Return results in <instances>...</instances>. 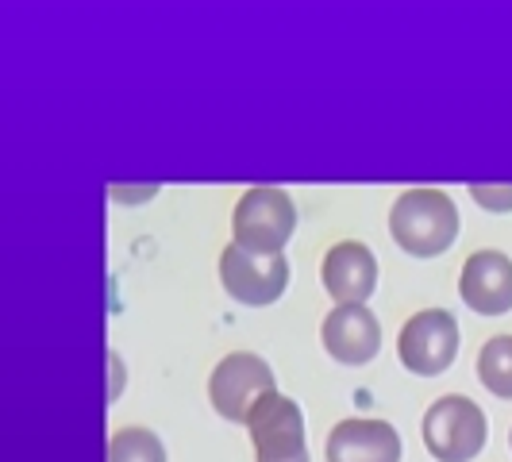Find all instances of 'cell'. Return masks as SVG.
Here are the masks:
<instances>
[{"label": "cell", "mask_w": 512, "mask_h": 462, "mask_svg": "<svg viewBox=\"0 0 512 462\" xmlns=\"http://www.w3.org/2000/svg\"><path fill=\"white\" fill-rule=\"evenodd\" d=\"M389 231L401 251L416 258L443 255L459 235V212L443 189H409L393 201Z\"/></svg>", "instance_id": "6da1fadb"}, {"label": "cell", "mask_w": 512, "mask_h": 462, "mask_svg": "<svg viewBox=\"0 0 512 462\" xmlns=\"http://www.w3.org/2000/svg\"><path fill=\"white\" fill-rule=\"evenodd\" d=\"M489 436L486 412L470 397L447 393L424 412V447L439 462H470L482 455Z\"/></svg>", "instance_id": "7a4b0ae2"}, {"label": "cell", "mask_w": 512, "mask_h": 462, "mask_svg": "<svg viewBox=\"0 0 512 462\" xmlns=\"http://www.w3.org/2000/svg\"><path fill=\"white\" fill-rule=\"evenodd\" d=\"M293 228H297V208L289 201V193L274 189V185L247 189L235 205V216H231L235 243L255 251V255H282Z\"/></svg>", "instance_id": "3957f363"}, {"label": "cell", "mask_w": 512, "mask_h": 462, "mask_svg": "<svg viewBox=\"0 0 512 462\" xmlns=\"http://www.w3.org/2000/svg\"><path fill=\"white\" fill-rule=\"evenodd\" d=\"M270 393H274V370L247 351H235L228 359H220L212 378H208V401L231 424H251V412Z\"/></svg>", "instance_id": "277c9868"}, {"label": "cell", "mask_w": 512, "mask_h": 462, "mask_svg": "<svg viewBox=\"0 0 512 462\" xmlns=\"http://www.w3.org/2000/svg\"><path fill=\"white\" fill-rule=\"evenodd\" d=\"M397 355L405 362V370L420 374V378L443 374L455 362V355H459V324H455V316L447 308L416 312L409 324L401 328Z\"/></svg>", "instance_id": "5b68a950"}, {"label": "cell", "mask_w": 512, "mask_h": 462, "mask_svg": "<svg viewBox=\"0 0 512 462\" xmlns=\"http://www.w3.org/2000/svg\"><path fill=\"white\" fill-rule=\"evenodd\" d=\"M247 428H251V443H255V462H308L301 405L282 397L278 389L258 401Z\"/></svg>", "instance_id": "8992f818"}, {"label": "cell", "mask_w": 512, "mask_h": 462, "mask_svg": "<svg viewBox=\"0 0 512 462\" xmlns=\"http://www.w3.org/2000/svg\"><path fill=\"white\" fill-rule=\"evenodd\" d=\"M220 282L239 305H274L289 285V262L282 255H255L231 243L220 255Z\"/></svg>", "instance_id": "52a82bcc"}, {"label": "cell", "mask_w": 512, "mask_h": 462, "mask_svg": "<svg viewBox=\"0 0 512 462\" xmlns=\"http://www.w3.org/2000/svg\"><path fill=\"white\" fill-rule=\"evenodd\" d=\"M324 347L328 355L347 366H362L378 355L382 347V324L366 305H335L324 316Z\"/></svg>", "instance_id": "ba28073f"}, {"label": "cell", "mask_w": 512, "mask_h": 462, "mask_svg": "<svg viewBox=\"0 0 512 462\" xmlns=\"http://www.w3.org/2000/svg\"><path fill=\"white\" fill-rule=\"evenodd\" d=\"M328 462H401V436L385 420H339L328 432Z\"/></svg>", "instance_id": "9c48e42d"}, {"label": "cell", "mask_w": 512, "mask_h": 462, "mask_svg": "<svg viewBox=\"0 0 512 462\" xmlns=\"http://www.w3.org/2000/svg\"><path fill=\"white\" fill-rule=\"evenodd\" d=\"M462 301L482 316H505L512 308V262L501 251H478L466 258L459 278Z\"/></svg>", "instance_id": "30bf717a"}, {"label": "cell", "mask_w": 512, "mask_h": 462, "mask_svg": "<svg viewBox=\"0 0 512 462\" xmlns=\"http://www.w3.org/2000/svg\"><path fill=\"white\" fill-rule=\"evenodd\" d=\"M378 285V258L370 247L355 239L335 243L324 255V289L335 297V305H362Z\"/></svg>", "instance_id": "8fae6325"}, {"label": "cell", "mask_w": 512, "mask_h": 462, "mask_svg": "<svg viewBox=\"0 0 512 462\" xmlns=\"http://www.w3.org/2000/svg\"><path fill=\"white\" fill-rule=\"evenodd\" d=\"M478 378L489 393L512 401V335H493L478 355Z\"/></svg>", "instance_id": "7c38bea8"}, {"label": "cell", "mask_w": 512, "mask_h": 462, "mask_svg": "<svg viewBox=\"0 0 512 462\" xmlns=\"http://www.w3.org/2000/svg\"><path fill=\"white\" fill-rule=\"evenodd\" d=\"M108 462H166V447L151 428H120L108 443Z\"/></svg>", "instance_id": "4fadbf2b"}, {"label": "cell", "mask_w": 512, "mask_h": 462, "mask_svg": "<svg viewBox=\"0 0 512 462\" xmlns=\"http://www.w3.org/2000/svg\"><path fill=\"white\" fill-rule=\"evenodd\" d=\"M470 197L482 208H489V212H509L512 185H482V181H474V185H470Z\"/></svg>", "instance_id": "5bb4252c"}, {"label": "cell", "mask_w": 512, "mask_h": 462, "mask_svg": "<svg viewBox=\"0 0 512 462\" xmlns=\"http://www.w3.org/2000/svg\"><path fill=\"white\" fill-rule=\"evenodd\" d=\"M509 447H512V432H509Z\"/></svg>", "instance_id": "9a60e30c"}]
</instances>
